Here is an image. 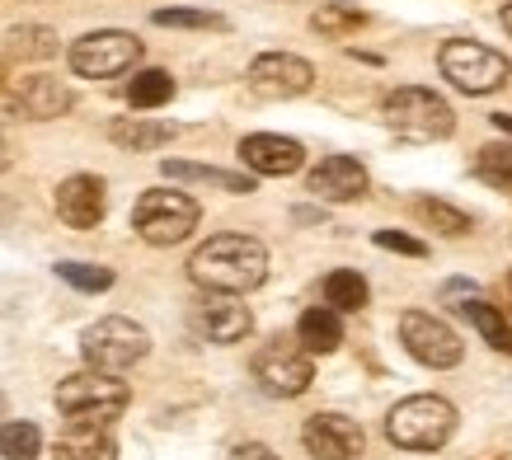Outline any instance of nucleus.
Listing matches in <instances>:
<instances>
[{
	"label": "nucleus",
	"instance_id": "f257e3e1",
	"mask_svg": "<svg viewBox=\"0 0 512 460\" xmlns=\"http://www.w3.org/2000/svg\"><path fill=\"white\" fill-rule=\"evenodd\" d=\"M188 277L202 292H231L245 296L268 282V249L254 235H212L207 245L193 249Z\"/></svg>",
	"mask_w": 512,
	"mask_h": 460
},
{
	"label": "nucleus",
	"instance_id": "f03ea898",
	"mask_svg": "<svg viewBox=\"0 0 512 460\" xmlns=\"http://www.w3.org/2000/svg\"><path fill=\"white\" fill-rule=\"evenodd\" d=\"M386 437L400 451H442L456 437V404L442 395H409L386 414Z\"/></svg>",
	"mask_w": 512,
	"mask_h": 460
},
{
	"label": "nucleus",
	"instance_id": "7ed1b4c3",
	"mask_svg": "<svg viewBox=\"0 0 512 460\" xmlns=\"http://www.w3.org/2000/svg\"><path fill=\"white\" fill-rule=\"evenodd\" d=\"M381 118L395 137L404 141H447L456 132V113L442 94L423 90V85H400V90L386 94L381 104Z\"/></svg>",
	"mask_w": 512,
	"mask_h": 460
},
{
	"label": "nucleus",
	"instance_id": "20e7f679",
	"mask_svg": "<svg viewBox=\"0 0 512 460\" xmlns=\"http://www.w3.org/2000/svg\"><path fill=\"white\" fill-rule=\"evenodd\" d=\"M151 353V334L141 329L137 320L127 315H104L94 320L85 334H80V357L90 371H104V376H123L132 371L137 362H146Z\"/></svg>",
	"mask_w": 512,
	"mask_h": 460
},
{
	"label": "nucleus",
	"instance_id": "39448f33",
	"mask_svg": "<svg viewBox=\"0 0 512 460\" xmlns=\"http://www.w3.org/2000/svg\"><path fill=\"white\" fill-rule=\"evenodd\" d=\"M202 212L198 202L188 198V193H179V188H146L137 198V207H132V230H137L146 245H184L188 235L198 230Z\"/></svg>",
	"mask_w": 512,
	"mask_h": 460
},
{
	"label": "nucleus",
	"instance_id": "423d86ee",
	"mask_svg": "<svg viewBox=\"0 0 512 460\" xmlns=\"http://www.w3.org/2000/svg\"><path fill=\"white\" fill-rule=\"evenodd\" d=\"M127 404H132V390H127L123 376H104V371H76L57 385V409L76 423H118Z\"/></svg>",
	"mask_w": 512,
	"mask_h": 460
},
{
	"label": "nucleus",
	"instance_id": "0eeeda50",
	"mask_svg": "<svg viewBox=\"0 0 512 460\" xmlns=\"http://www.w3.org/2000/svg\"><path fill=\"white\" fill-rule=\"evenodd\" d=\"M437 66H442V76L461 94H494L498 85H508V76H512L508 57L494 52V47L475 43V38H451V43H442Z\"/></svg>",
	"mask_w": 512,
	"mask_h": 460
},
{
	"label": "nucleus",
	"instance_id": "6e6552de",
	"mask_svg": "<svg viewBox=\"0 0 512 460\" xmlns=\"http://www.w3.org/2000/svg\"><path fill=\"white\" fill-rule=\"evenodd\" d=\"M254 381L273 399H296L311 390L315 362L296 338H273V343H264V348L254 353Z\"/></svg>",
	"mask_w": 512,
	"mask_h": 460
},
{
	"label": "nucleus",
	"instance_id": "1a4fd4ad",
	"mask_svg": "<svg viewBox=\"0 0 512 460\" xmlns=\"http://www.w3.org/2000/svg\"><path fill=\"white\" fill-rule=\"evenodd\" d=\"M71 71L85 80H113L132 71L141 62V38L127 29H99V33H85L80 43H71Z\"/></svg>",
	"mask_w": 512,
	"mask_h": 460
},
{
	"label": "nucleus",
	"instance_id": "9d476101",
	"mask_svg": "<svg viewBox=\"0 0 512 460\" xmlns=\"http://www.w3.org/2000/svg\"><path fill=\"white\" fill-rule=\"evenodd\" d=\"M400 343L409 348L414 362H423V367H433V371L461 367V357H466L461 334H456L447 320L428 315V310H404L400 315Z\"/></svg>",
	"mask_w": 512,
	"mask_h": 460
},
{
	"label": "nucleus",
	"instance_id": "9b49d317",
	"mask_svg": "<svg viewBox=\"0 0 512 460\" xmlns=\"http://www.w3.org/2000/svg\"><path fill=\"white\" fill-rule=\"evenodd\" d=\"M249 90L259 99H301L315 85V66L296 52H264L249 62Z\"/></svg>",
	"mask_w": 512,
	"mask_h": 460
},
{
	"label": "nucleus",
	"instance_id": "f8f14e48",
	"mask_svg": "<svg viewBox=\"0 0 512 460\" xmlns=\"http://www.w3.org/2000/svg\"><path fill=\"white\" fill-rule=\"evenodd\" d=\"M301 442H306V451L315 460H357L367 451V432H362V423H353L343 414H315L306 418Z\"/></svg>",
	"mask_w": 512,
	"mask_h": 460
},
{
	"label": "nucleus",
	"instance_id": "ddd939ff",
	"mask_svg": "<svg viewBox=\"0 0 512 460\" xmlns=\"http://www.w3.org/2000/svg\"><path fill=\"white\" fill-rule=\"evenodd\" d=\"M193 329H198L207 343H240V338H249V329H254V315H249V306L240 296L207 292L198 306H193Z\"/></svg>",
	"mask_w": 512,
	"mask_h": 460
},
{
	"label": "nucleus",
	"instance_id": "4468645a",
	"mask_svg": "<svg viewBox=\"0 0 512 460\" xmlns=\"http://www.w3.org/2000/svg\"><path fill=\"white\" fill-rule=\"evenodd\" d=\"M109 212V188L99 174H71L57 184V216L71 230H94Z\"/></svg>",
	"mask_w": 512,
	"mask_h": 460
},
{
	"label": "nucleus",
	"instance_id": "2eb2a0df",
	"mask_svg": "<svg viewBox=\"0 0 512 460\" xmlns=\"http://www.w3.org/2000/svg\"><path fill=\"white\" fill-rule=\"evenodd\" d=\"M240 160L249 165V174H264V179H287L306 165V146L278 132H254L240 141Z\"/></svg>",
	"mask_w": 512,
	"mask_h": 460
},
{
	"label": "nucleus",
	"instance_id": "dca6fc26",
	"mask_svg": "<svg viewBox=\"0 0 512 460\" xmlns=\"http://www.w3.org/2000/svg\"><path fill=\"white\" fill-rule=\"evenodd\" d=\"M367 169L357 165L353 155H325L320 165L306 174V188H311L320 202H357L367 193Z\"/></svg>",
	"mask_w": 512,
	"mask_h": 460
},
{
	"label": "nucleus",
	"instance_id": "f3484780",
	"mask_svg": "<svg viewBox=\"0 0 512 460\" xmlns=\"http://www.w3.org/2000/svg\"><path fill=\"white\" fill-rule=\"evenodd\" d=\"M15 108L24 113V118L47 123V118L71 113V108H76V94H71V85H62V80H52V76H29L15 90Z\"/></svg>",
	"mask_w": 512,
	"mask_h": 460
},
{
	"label": "nucleus",
	"instance_id": "a211bd4d",
	"mask_svg": "<svg viewBox=\"0 0 512 460\" xmlns=\"http://www.w3.org/2000/svg\"><path fill=\"white\" fill-rule=\"evenodd\" d=\"M57 460H118L109 423H76L66 418V432L57 437Z\"/></svg>",
	"mask_w": 512,
	"mask_h": 460
},
{
	"label": "nucleus",
	"instance_id": "6ab92c4d",
	"mask_svg": "<svg viewBox=\"0 0 512 460\" xmlns=\"http://www.w3.org/2000/svg\"><path fill=\"white\" fill-rule=\"evenodd\" d=\"M296 343L306 348V353H334L343 343V320H339V310H329V306H311L301 320H296Z\"/></svg>",
	"mask_w": 512,
	"mask_h": 460
},
{
	"label": "nucleus",
	"instance_id": "aec40b11",
	"mask_svg": "<svg viewBox=\"0 0 512 460\" xmlns=\"http://www.w3.org/2000/svg\"><path fill=\"white\" fill-rule=\"evenodd\" d=\"M165 179H188V184H212L221 193H254V174H235V169L193 165V160H165Z\"/></svg>",
	"mask_w": 512,
	"mask_h": 460
},
{
	"label": "nucleus",
	"instance_id": "412c9836",
	"mask_svg": "<svg viewBox=\"0 0 512 460\" xmlns=\"http://www.w3.org/2000/svg\"><path fill=\"white\" fill-rule=\"evenodd\" d=\"M456 310H461V315H466V320L480 329V338L489 343V348H494V353H508L512 357V324H508V315H503V310L489 306L484 296H466V301H461Z\"/></svg>",
	"mask_w": 512,
	"mask_h": 460
},
{
	"label": "nucleus",
	"instance_id": "4be33fe9",
	"mask_svg": "<svg viewBox=\"0 0 512 460\" xmlns=\"http://www.w3.org/2000/svg\"><path fill=\"white\" fill-rule=\"evenodd\" d=\"M174 132L179 127L170 123H156V118H118L109 127V137L123 146V151H160V146H170Z\"/></svg>",
	"mask_w": 512,
	"mask_h": 460
},
{
	"label": "nucleus",
	"instance_id": "5701e85b",
	"mask_svg": "<svg viewBox=\"0 0 512 460\" xmlns=\"http://www.w3.org/2000/svg\"><path fill=\"white\" fill-rule=\"evenodd\" d=\"M57 47L62 38L43 24H15L5 33V57H19V62H47V57H57Z\"/></svg>",
	"mask_w": 512,
	"mask_h": 460
},
{
	"label": "nucleus",
	"instance_id": "b1692460",
	"mask_svg": "<svg viewBox=\"0 0 512 460\" xmlns=\"http://www.w3.org/2000/svg\"><path fill=\"white\" fill-rule=\"evenodd\" d=\"M372 301V287H367V277L353 273V268H334V273L325 277V306L329 310H362Z\"/></svg>",
	"mask_w": 512,
	"mask_h": 460
},
{
	"label": "nucleus",
	"instance_id": "393cba45",
	"mask_svg": "<svg viewBox=\"0 0 512 460\" xmlns=\"http://www.w3.org/2000/svg\"><path fill=\"white\" fill-rule=\"evenodd\" d=\"M367 24V10H357L353 0H334V5H320L311 15V29L325 33V38H348Z\"/></svg>",
	"mask_w": 512,
	"mask_h": 460
},
{
	"label": "nucleus",
	"instance_id": "a878e982",
	"mask_svg": "<svg viewBox=\"0 0 512 460\" xmlns=\"http://www.w3.org/2000/svg\"><path fill=\"white\" fill-rule=\"evenodd\" d=\"M174 99V76L170 71H160V66H151V71H137L132 76V85H127V104L132 108H160Z\"/></svg>",
	"mask_w": 512,
	"mask_h": 460
},
{
	"label": "nucleus",
	"instance_id": "bb28decb",
	"mask_svg": "<svg viewBox=\"0 0 512 460\" xmlns=\"http://www.w3.org/2000/svg\"><path fill=\"white\" fill-rule=\"evenodd\" d=\"M475 179L489 188H512V141H489L475 155Z\"/></svg>",
	"mask_w": 512,
	"mask_h": 460
},
{
	"label": "nucleus",
	"instance_id": "cd10ccee",
	"mask_svg": "<svg viewBox=\"0 0 512 460\" xmlns=\"http://www.w3.org/2000/svg\"><path fill=\"white\" fill-rule=\"evenodd\" d=\"M0 456L5 460H38L43 456V432L15 418V423H0Z\"/></svg>",
	"mask_w": 512,
	"mask_h": 460
},
{
	"label": "nucleus",
	"instance_id": "c85d7f7f",
	"mask_svg": "<svg viewBox=\"0 0 512 460\" xmlns=\"http://www.w3.org/2000/svg\"><path fill=\"white\" fill-rule=\"evenodd\" d=\"M414 212H419L433 230L451 235V240H456V235H466V230H470V216L461 212V207H451V202H442V198H419V202H414Z\"/></svg>",
	"mask_w": 512,
	"mask_h": 460
},
{
	"label": "nucleus",
	"instance_id": "c756f323",
	"mask_svg": "<svg viewBox=\"0 0 512 460\" xmlns=\"http://www.w3.org/2000/svg\"><path fill=\"white\" fill-rule=\"evenodd\" d=\"M57 277L62 282H71L76 292H109L113 287V268H99V263H76V259H66L57 263Z\"/></svg>",
	"mask_w": 512,
	"mask_h": 460
},
{
	"label": "nucleus",
	"instance_id": "7c9ffc66",
	"mask_svg": "<svg viewBox=\"0 0 512 460\" xmlns=\"http://www.w3.org/2000/svg\"><path fill=\"white\" fill-rule=\"evenodd\" d=\"M151 19L160 29H226V15H212V10H156Z\"/></svg>",
	"mask_w": 512,
	"mask_h": 460
},
{
	"label": "nucleus",
	"instance_id": "2f4dec72",
	"mask_svg": "<svg viewBox=\"0 0 512 460\" xmlns=\"http://www.w3.org/2000/svg\"><path fill=\"white\" fill-rule=\"evenodd\" d=\"M381 249H395V254H409V259H423L428 254V245L423 240H414V235H400V230H376L372 235Z\"/></svg>",
	"mask_w": 512,
	"mask_h": 460
},
{
	"label": "nucleus",
	"instance_id": "473e14b6",
	"mask_svg": "<svg viewBox=\"0 0 512 460\" xmlns=\"http://www.w3.org/2000/svg\"><path fill=\"white\" fill-rule=\"evenodd\" d=\"M231 460H278V456H273L264 442H240V446L231 451Z\"/></svg>",
	"mask_w": 512,
	"mask_h": 460
},
{
	"label": "nucleus",
	"instance_id": "72a5a7b5",
	"mask_svg": "<svg viewBox=\"0 0 512 460\" xmlns=\"http://www.w3.org/2000/svg\"><path fill=\"white\" fill-rule=\"evenodd\" d=\"M494 127L503 132V137H512V118H508V113H494Z\"/></svg>",
	"mask_w": 512,
	"mask_h": 460
},
{
	"label": "nucleus",
	"instance_id": "f704fd0d",
	"mask_svg": "<svg viewBox=\"0 0 512 460\" xmlns=\"http://www.w3.org/2000/svg\"><path fill=\"white\" fill-rule=\"evenodd\" d=\"M10 169V146H5V137H0V174Z\"/></svg>",
	"mask_w": 512,
	"mask_h": 460
},
{
	"label": "nucleus",
	"instance_id": "c9c22d12",
	"mask_svg": "<svg viewBox=\"0 0 512 460\" xmlns=\"http://www.w3.org/2000/svg\"><path fill=\"white\" fill-rule=\"evenodd\" d=\"M498 19H503V29L512 33V5H503V15H498Z\"/></svg>",
	"mask_w": 512,
	"mask_h": 460
},
{
	"label": "nucleus",
	"instance_id": "e433bc0d",
	"mask_svg": "<svg viewBox=\"0 0 512 460\" xmlns=\"http://www.w3.org/2000/svg\"><path fill=\"white\" fill-rule=\"evenodd\" d=\"M508 292H512V268H508Z\"/></svg>",
	"mask_w": 512,
	"mask_h": 460
}]
</instances>
